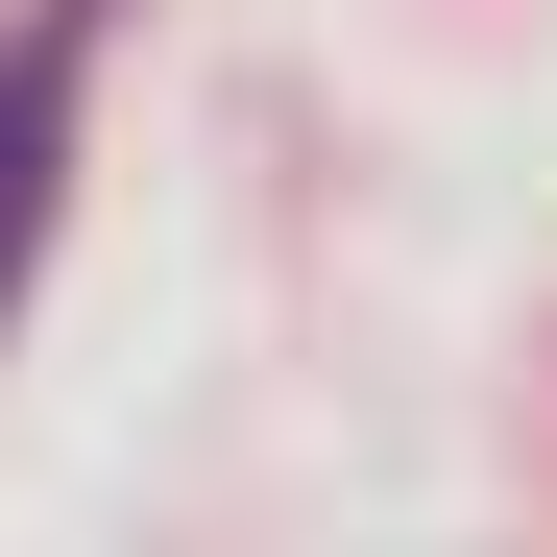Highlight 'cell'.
Returning a JSON list of instances; mask_svg holds the SVG:
<instances>
[{"label":"cell","mask_w":557,"mask_h":557,"mask_svg":"<svg viewBox=\"0 0 557 557\" xmlns=\"http://www.w3.org/2000/svg\"><path fill=\"white\" fill-rule=\"evenodd\" d=\"M49 146H73V25L0 49V292H25V243H49Z\"/></svg>","instance_id":"obj_1"}]
</instances>
